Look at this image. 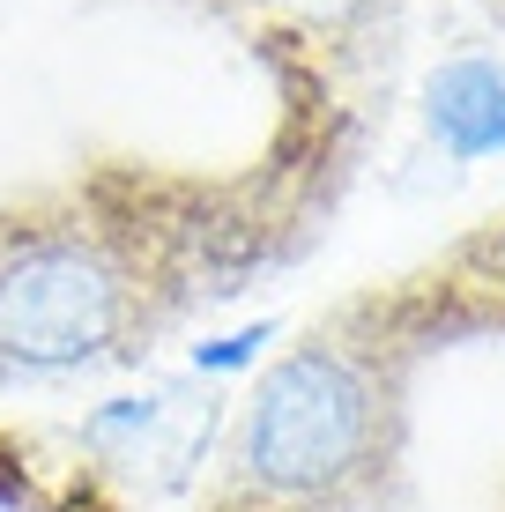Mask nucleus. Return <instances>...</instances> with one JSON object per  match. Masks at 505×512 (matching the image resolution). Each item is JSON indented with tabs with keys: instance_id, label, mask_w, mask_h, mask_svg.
<instances>
[{
	"instance_id": "f257e3e1",
	"label": "nucleus",
	"mask_w": 505,
	"mask_h": 512,
	"mask_svg": "<svg viewBox=\"0 0 505 512\" xmlns=\"http://www.w3.org/2000/svg\"><path fill=\"white\" fill-rule=\"evenodd\" d=\"M409 334L387 305L342 312L327 334L260 372L223 453V512H350L402 446Z\"/></svg>"
},
{
	"instance_id": "f03ea898",
	"label": "nucleus",
	"mask_w": 505,
	"mask_h": 512,
	"mask_svg": "<svg viewBox=\"0 0 505 512\" xmlns=\"http://www.w3.org/2000/svg\"><path fill=\"white\" fill-rule=\"evenodd\" d=\"M171 260L127 208L0 223V379H60L134 349L171 312Z\"/></svg>"
},
{
	"instance_id": "7ed1b4c3",
	"label": "nucleus",
	"mask_w": 505,
	"mask_h": 512,
	"mask_svg": "<svg viewBox=\"0 0 505 512\" xmlns=\"http://www.w3.org/2000/svg\"><path fill=\"white\" fill-rule=\"evenodd\" d=\"M387 312L402 320L409 342H416V327H424L431 312H439L446 327H505V216L483 223V231H468L409 297H387Z\"/></svg>"
},
{
	"instance_id": "20e7f679",
	"label": "nucleus",
	"mask_w": 505,
	"mask_h": 512,
	"mask_svg": "<svg viewBox=\"0 0 505 512\" xmlns=\"http://www.w3.org/2000/svg\"><path fill=\"white\" fill-rule=\"evenodd\" d=\"M238 8L327 67H364L372 52H387L402 23V0H238Z\"/></svg>"
},
{
	"instance_id": "39448f33",
	"label": "nucleus",
	"mask_w": 505,
	"mask_h": 512,
	"mask_svg": "<svg viewBox=\"0 0 505 512\" xmlns=\"http://www.w3.org/2000/svg\"><path fill=\"white\" fill-rule=\"evenodd\" d=\"M431 134L454 156L505 149V67L491 60H446L431 75Z\"/></svg>"
}]
</instances>
